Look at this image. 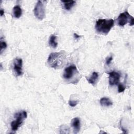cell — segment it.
I'll return each mask as SVG.
<instances>
[{"instance_id":"1","label":"cell","mask_w":134,"mask_h":134,"mask_svg":"<svg viewBox=\"0 0 134 134\" xmlns=\"http://www.w3.org/2000/svg\"><path fill=\"white\" fill-rule=\"evenodd\" d=\"M66 56L63 51L53 52L50 54L47 63L48 65L54 69H60L65 63Z\"/></svg>"},{"instance_id":"2","label":"cell","mask_w":134,"mask_h":134,"mask_svg":"<svg viewBox=\"0 0 134 134\" xmlns=\"http://www.w3.org/2000/svg\"><path fill=\"white\" fill-rule=\"evenodd\" d=\"M114 25V20L112 19H99L95 24L96 31L100 34H107Z\"/></svg>"},{"instance_id":"3","label":"cell","mask_w":134,"mask_h":134,"mask_svg":"<svg viewBox=\"0 0 134 134\" xmlns=\"http://www.w3.org/2000/svg\"><path fill=\"white\" fill-rule=\"evenodd\" d=\"M27 117V112L25 111H21L15 113L14 115V118L15 119L12 121L10 124L12 130L16 131L18 130L19 127L22 124L24 120Z\"/></svg>"},{"instance_id":"14","label":"cell","mask_w":134,"mask_h":134,"mask_svg":"<svg viewBox=\"0 0 134 134\" xmlns=\"http://www.w3.org/2000/svg\"><path fill=\"white\" fill-rule=\"evenodd\" d=\"M57 36L55 35H51L50 37L49 40V44L53 48H55L58 46V42L57 41Z\"/></svg>"},{"instance_id":"6","label":"cell","mask_w":134,"mask_h":134,"mask_svg":"<svg viewBox=\"0 0 134 134\" xmlns=\"http://www.w3.org/2000/svg\"><path fill=\"white\" fill-rule=\"evenodd\" d=\"M77 72V70L76 66L74 65H69L64 69L63 74V78L65 80H70L72 79L74 75Z\"/></svg>"},{"instance_id":"4","label":"cell","mask_w":134,"mask_h":134,"mask_svg":"<svg viewBox=\"0 0 134 134\" xmlns=\"http://www.w3.org/2000/svg\"><path fill=\"white\" fill-rule=\"evenodd\" d=\"M118 24L120 26H124L128 23H129L130 26L134 24V19L132 16H131L127 12H125L121 13L117 19Z\"/></svg>"},{"instance_id":"5","label":"cell","mask_w":134,"mask_h":134,"mask_svg":"<svg viewBox=\"0 0 134 134\" xmlns=\"http://www.w3.org/2000/svg\"><path fill=\"white\" fill-rule=\"evenodd\" d=\"M34 15L36 17L39 19L42 20L45 17V8L42 1L37 2L34 10Z\"/></svg>"},{"instance_id":"17","label":"cell","mask_w":134,"mask_h":134,"mask_svg":"<svg viewBox=\"0 0 134 134\" xmlns=\"http://www.w3.org/2000/svg\"><path fill=\"white\" fill-rule=\"evenodd\" d=\"M78 103V102L77 100H70L69 102V104L71 107H74Z\"/></svg>"},{"instance_id":"7","label":"cell","mask_w":134,"mask_h":134,"mask_svg":"<svg viewBox=\"0 0 134 134\" xmlns=\"http://www.w3.org/2000/svg\"><path fill=\"white\" fill-rule=\"evenodd\" d=\"M109 74V84L110 85H115L118 84L120 75L119 73L115 71H111L108 73Z\"/></svg>"},{"instance_id":"20","label":"cell","mask_w":134,"mask_h":134,"mask_svg":"<svg viewBox=\"0 0 134 134\" xmlns=\"http://www.w3.org/2000/svg\"><path fill=\"white\" fill-rule=\"evenodd\" d=\"M4 14V10L3 9H1L0 10V15L1 16H2Z\"/></svg>"},{"instance_id":"19","label":"cell","mask_w":134,"mask_h":134,"mask_svg":"<svg viewBox=\"0 0 134 134\" xmlns=\"http://www.w3.org/2000/svg\"><path fill=\"white\" fill-rule=\"evenodd\" d=\"M74 38H75L76 39H79L80 37H81V36H79V35H78L77 34L74 33Z\"/></svg>"},{"instance_id":"10","label":"cell","mask_w":134,"mask_h":134,"mask_svg":"<svg viewBox=\"0 0 134 134\" xmlns=\"http://www.w3.org/2000/svg\"><path fill=\"white\" fill-rule=\"evenodd\" d=\"M61 2L63 3V7L65 10H70L75 5L76 2L75 1H61Z\"/></svg>"},{"instance_id":"15","label":"cell","mask_w":134,"mask_h":134,"mask_svg":"<svg viewBox=\"0 0 134 134\" xmlns=\"http://www.w3.org/2000/svg\"><path fill=\"white\" fill-rule=\"evenodd\" d=\"M0 50H1V53H2V51L3 49H5L7 48V44L6 43V42L4 40H2V38L1 39V41H0Z\"/></svg>"},{"instance_id":"9","label":"cell","mask_w":134,"mask_h":134,"mask_svg":"<svg viewBox=\"0 0 134 134\" xmlns=\"http://www.w3.org/2000/svg\"><path fill=\"white\" fill-rule=\"evenodd\" d=\"M71 126L73 128V132L74 133H77L80 130V120L79 118L75 117L71 120Z\"/></svg>"},{"instance_id":"13","label":"cell","mask_w":134,"mask_h":134,"mask_svg":"<svg viewBox=\"0 0 134 134\" xmlns=\"http://www.w3.org/2000/svg\"><path fill=\"white\" fill-rule=\"evenodd\" d=\"M98 73L96 72H94L91 76L88 78V79H87V81L91 84L92 85H94L96 82V81L98 80Z\"/></svg>"},{"instance_id":"18","label":"cell","mask_w":134,"mask_h":134,"mask_svg":"<svg viewBox=\"0 0 134 134\" xmlns=\"http://www.w3.org/2000/svg\"><path fill=\"white\" fill-rule=\"evenodd\" d=\"M112 60H113V57L112 56H110L109 57L107 58L106 59V64L107 65H109L110 63Z\"/></svg>"},{"instance_id":"8","label":"cell","mask_w":134,"mask_h":134,"mask_svg":"<svg viewBox=\"0 0 134 134\" xmlns=\"http://www.w3.org/2000/svg\"><path fill=\"white\" fill-rule=\"evenodd\" d=\"M14 70L16 75L20 76L23 74V60L20 58H16L14 60Z\"/></svg>"},{"instance_id":"16","label":"cell","mask_w":134,"mask_h":134,"mask_svg":"<svg viewBox=\"0 0 134 134\" xmlns=\"http://www.w3.org/2000/svg\"><path fill=\"white\" fill-rule=\"evenodd\" d=\"M125 90V87L122 84H118V93L123 92Z\"/></svg>"},{"instance_id":"12","label":"cell","mask_w":134,"mask_h":134,"mask_svg":"<svg viewBox=\"0 0 134 134\" xmlns=\"http://www.w3.org/2000/svg\"><path fill=\"white\" fill-rule=\"evenodd\" d=\"M100 104L103 106H106L108 107L110 106H111L113 105V102L111 100L107 98V97H103L102 98L99 100Z\"/></svg>"},{"instance_id":"11","label":"cell","mask_w":134,"mask_h":134,"mask_svg":"<svg viewBox=\"0 0 134 134\" xmlns=\"http://www.w3.org/2000/svg\"><path fill=\"white\" fill-rule=\"evenodd\" d=\"M13 14L15 18H19L22 15V10L19 5H16L13 8Z\"/></svg>"}]
</instances>
